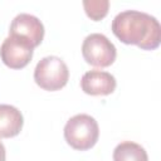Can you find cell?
<instances>
[{
    "label": "cell",
    "instance_id": "9",
    "mask_svg": "<svg viewBox=\"0 0 161 161\" xmlns=\"http://www.w3.org/2000/svg\"><path fill=\"white\" fill-rule=\"evenodd\" d=\"M113 161H148L146 150L132 141H123L113 150Z\"/></svg>",
    "mask_w": 161,
    "mask_h": 161
},
{
    "label": "cell",
    "instance_id": "6",
    "mask_svg": "<svg viewBox=\"0 0 161 161\" xmlns=\"http://www.w3.org/2000/svg\"><path fill=\"white\" fill-rule=\"evenodd\" d=\"M9 35L21 38L29 42L33 48H35L43 42L44 25L36 16L26 13H20L13 19L9 29Z\"/></svg>",
    "mask_w": 161,
    "mask_h": 161
},
{
    "label": "cell",
    "instance_id": "2",
    "mask_svg": "<svg viewBox=\"0 0 161 161\" xmlns=\"http://www.w3.org/2000/svg\"><path fill=\"white\" fill-rule=\"evenodd\" d=\"M99 137V127L97 121L86 113L70 117L64 126V138L67 143L78 151L92 148Z\"/></svg>",
    "mask_w": 161,
    "mask_h": 161
},
{
    "label": "cell",
    "instance_id": "8",
    "mask_svg": "<svg viewBox=\"0 0 161 161\" xmlns=\"http://www.w3.org/2000/svg\"><path fill=\"white\" fill-rule=\"evenodd\" d=\"M24 118L11 104H0V138H10L20 133Z\"/></svg>",
    "mask_w": 161,
    "mask_h": 161
},
{
    "label": "cell",
    "instance_id": "11",
    "mask_svg": "<svg viewBox=\"0 0 161 161\" xmlns=\"http://www.w3.org/2000/svg\"><path fill=\"white\" fill-rule=\"evenodd\" d=\"M6 158V151H5V146L3 145V142L0 141V161H5Z\"/></svg>",
    "mask_w": 161,
    "mask_h": 161
},
{
    "label": "cell",
    "instance_id": "4",
    "mask_svg": "<svg viewBox=\"0 0 161 161\" xmlns=\"http://www.w3.org/2000/svg\"><path fill=\"white\" fill-rule=\"evenodd\" d=\"M82 54L88 64L98 68H106L116 60L117 49L106 35L101 33H92L83 40Z\"/></svg>",
    "mask_w": 161,
    "mask_h": 161
},
{
    "label": "cell",
    "instance_id": "3",
    "mask_svg": "<svg viewBox=\"0 0 161 161\" xmlns=\"http://www.w3.org/2000/svg\"><path fill=\"white\" fill-rule=\"evenodd\" d=\"M69 79V70L64 60L55 55L40 59L34 69L35 83L45 91H59Z\"/></svg>",
    "mask_w": 161,
    "mask_h": 161
},
{
    "label": "cell",
    "instance_id": "5",
    "mask_svg": "<svg viewBox=\"0 0 161 161\" xmlns=\"http://www.w3.org/2000/svg\"><path fill=\"white\" fill-rule=\"evenodd\" d=\"M33 45L18 36L9 35L0 47V58L3 63L11 69H21L29 64L33 58Z\"/></svg>",
    "mask_w": 161,
    "mask_h": 161
},
{
    "label": "cell",
    "instance_id": "10",
    "mask_svg": "<svg viewBox=\"0 0 161 161\" xmlns=\"http://www.w3.org/2000/svg\"><path fill=\"white\" fill-rule=\"evenodd\" d=\"M83 8L88 18H91L94 21H98L107 15L109 9V1L108 0H84Z\"/></svg>",
    "mask_w": 161,
    "mask_h": 161
},
{
    "label": "cell",
    "instance_id": "7",
    "mask_svg": "<svg viewBox=\"0 0 161 161\" xmlns=\"http://www.w3.org/2000/svg\"><path fill=\"white\" fill-rule=\"evenodd\" d=\"M117 86L116 78L104 70H88L80 79V88L89 96H108L114 92Z\"/></svg>",
    "mask_w": 161,
    "mask_h": 161
},
{
    "label": "cell",
    "instance_id": "1",
    "mask_svg": "<svg viewBox=\"0 0 161 161\" xmlns=\"http://www.w3.org/2000/svg\"><path fill=\"white\" fill-rule=\"evenodd\" d=\"M111 28L122 43L137 45L143 50H155L161 42V25L158 20L143 11H121L113 18Z\"/></svg>",
    "mask_w": 161,
    "mask_h": 161
}]
</instances>
